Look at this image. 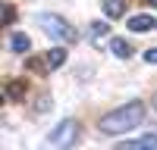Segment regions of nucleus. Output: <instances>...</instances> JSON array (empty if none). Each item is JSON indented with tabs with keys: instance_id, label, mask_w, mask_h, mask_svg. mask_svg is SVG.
Returning <instances> with one entry per match:
<instances>
[{
	"instance_id": "f257e3e1",
	"label": "nucleus",
	"mask_w": 157,
	"mask_h": 150,
	"mask_svg": "<svg viewBox=\"0 0 157 150\" xmlns=\"http://www.w3.org/2000/svg\"><path fill=\"white\" fill-rule=\"evenodd\" d=\"M141 122H145V103L132 100V103H126V106H120V109L107 112V116H101L98 128H101V134L120 138V134H129L132 128H138Z\"/></svg>"
},
{
	"instance_id": "f03ea898",
	"label": "nucleus",
	"mask_w": 157,
	"mask_h": 150,
	"mask_svg": "<svg viewBox=\"0 0 157 150\" xmlns=\"http://www.w3.org/2000/svg\"><path fill=\"white\" fill-rule=\"evenodd\" d=\"M38 25H41L44 34H50L54 41H75L78 38V31L72 28V25L63 16H54V12H41V16H38Z\"/></svg>"
},
{
	"instance_id": "7ed1b4c3",
	"label": "nucleus",
	"mask_w": 157,
	"mask_h": 150,
	"mask_svg": "<svg viewBox=\"0 0 157 150\" xmlns=\"http://www.w3.org/2000/svg\"><path fill=\"white\" fill-rule=\"evenodd\" d=\"M78 141V122L75 119H63L60 125H54V131H50L47 138H44V144L47 147H72Z\"/></svg>"
},
{
	"instance_id": "20e7f679",
	"label": "nucleus",
	"mask_w": 157,
	"mask_h": 150,
	"mask_svg": "<svg viewBox=\"0 0 157 150\" xmlns=\"http://www.w3.org/2000/svg\"><path fill=\"white\" fill-rule=\"evenodd\" d=\"M151 28H157V19L154 16H129V31H151Z\"/></svg>"
},
{
	"instance_id": "39448f33",
	"label": "nucleus",
	"mask_w": 157,
	"mask_h": 150,
	"mask_svg": "<svg viewBox=\"0 0 157 150\" xmlns=\"http://www.w3.org/2000/svg\"><path fill=\"white\" fill-rule=\"evenodd\" d=\"M101 6H104L107 19H123L126 16V0H101Z\"/></svg>"
},
{
	"instance_id": "423d86ee",
	"label": "nucleus",
	"mask_w": 157,
	"mask_h": 150,
	"mask_svg": "<svg viewBox=\"0 0 157 150\" xmlns=\"http://www.w3.org/2000/svg\"><path fill=\"white\" fill-rule=\"evenodd\" d=\"M10 47L16 50V53H29V50H32V41H29V34H25V31H13Z\"/></svg>"
},
{
	"instance_id": "0eeeda50",
	"label": "nucleus",
	"mask_w": 157,
	"mask_h": 150,
	"mask_svg": "<svg viewBox=\"0 0 157 150\" xmlns=\"http://www.w3.org/2000/svg\"><path fill=\"white\" fill-rule=\"evenodd\" d=\"M44 59H47V66H50V69H60L63 62H66V50H63L60 44H54V47L47 50V56H44Z\"/></svg>"
},
{
	"instance_id": "6e6552de",
	"label": "nucleus",
	"mask_w": 157,
	"mask_h": 150,
	"mask_svg": "<svg viewBox=\"0 0 157 150\" xmlns=\"http://www.w3.org/2000/svg\"><path fill=\"white\" fill-rule=\"evenodd\" d=\"M110 50H113V56H120V59H129V56H132V47H129V41H123V38H113V41H110Z\"/></svg>"
},
{
	"instance_id": "1a4fd4ad",
	"label": "nucleus",
	"mask_w": 157,
	"mask_h": 150,
	"mask_svg": "<svg viewBox=\"0 0 157 150\" xmlns=\"http://www.w3.org/2000/svg\"><path fill=\"white\" fill-rule=\"evenodd\" d=\"M129 147H157V134H145V138H138V141L123 144V150H129Z\"/></svg>"
},
{
	"instance_id": "9d476101",
	"label": "nucleus",
	"mask_w": 157,
	"mask_h": 150,
	"mask_svg": "<svg viewBox=\"0 0 157 150\" xmlns=\"http://www.w3.org/2000/svg\"><path fill=\"white\" fill-rule=\"evenodd\" d=\"M22 94H25V84H22V81H13V84H6V97H10V100H19Z\"/></svg>"
},
{
	"instance_id": "9b49d317",
	"label": "nucleus",
	"mask_w": 157,
	"mask_h": 150,
	"mask_svg": "<svg viewBox=\"0 0 157 150\" xmlns=\"http://www.w3.org/2000/svg\"><path fill=\"white\" fill-rule=\"evenodd\" d=\"M91 31H94V41H98L101 34H107V31H110V25H104V22H91Z\"/></svg>"
},
{
	"instance_id": "f8f14e48",
	"label": "nucleus",
	"mask_w": 157,
	"mask_h": 150,
	"mask_svg": "<svg viewBox=\"0 0 157 150\" xmlns=\"http://www.w3.org/2000/svg\"><path fill=\"white\" fill-rule=\"evenodd\" d=\"M145 62H151V66H157V47L145 50Z\"/></svg>"
},
{
	"instance_id": "ddd939ff",
	"label": "nucleus",
	"mask_w": 157,
	"mask_h": 150,
	"mask_svg": "<svg viewBox=\"0 0 157 150\" xmlns=\"http://www.w3.org/2000/svg\"><path fill=\"white\" fill-rule=\"evenodd\" d=\"M141 3H148V6H154V9H157V0H141Z\"/></svg>"
},
{
	"instance_id": "4468645a",
	"label": "nucleus",
	"mask_w": 157,
	"mask_h": 150,
	"mask_svg": "<svg viewBox=\"0 0 157 150\" xmlns=\"http://www.w3.org/2000/svg\"><path fill=\"white\" fill-rule=\"evenodd\" d=\"M154 106H157V94H154Z\"/></svg>"
}]
</instances>
